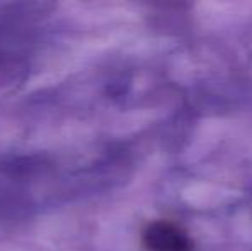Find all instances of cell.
I'll return each instance as SVG.
<instances>
[{
  "label": "cell",
  "mask_w": 252,
  "mask_h": 251,
  "mask_svg": "<svg viewBox=\"0 0 252 251\" xmlns=\"http://www.w3.org/2000/svg\"><path fill=\"white\" fill-rule=\"evenodd\" d=\"M146 251H192L187 236L170 222H153L143 232Z\"/></svg>",
  "instance_id": "cell-1"
}]
</instances>
